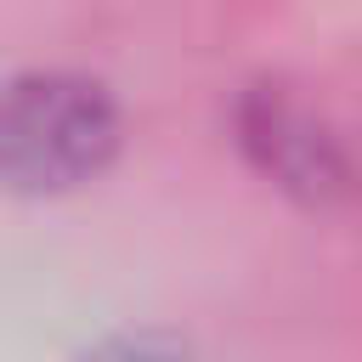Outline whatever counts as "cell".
Listing matches in <instances>:
<instances>
[{
	"label": "cell",
	"instance_id": "cell-2",
	"mask_svg": "<svg viewBox=\"0 0 362 362\" xmlns=\"http://www.w3.org/2000/svg\"><path fill=\"white\" fill-rule=\"evenodd\" d=\"M243 141H249V153H255L283 187L322 192V187L339 181L334 147H328L294 107H283V102H272V96H255V102L243 107Z\"/></svg>",
	"mask_w": 362,
	"mask_h": 362
},
{
	"label": "cell",
	"instance_id": "cell-3",
	"mask_svg": "<svg viewBox=\"0 0 362 362\" xmlns=\"http://www.w3.org/2000/svg\"><path fill=\"white\" fill-rule=\"evenodd\" d=\"M85 362H198V356H192V345H181L170 334H113Z\"/></svg>",
	"mask_w": 362,
	"mask_h": 362
},
{
	"label": "cell",
	"instance_id": "cell-1",
	"mask_svg": "<svg viewBox=\"0 0 362 362\" xmlns=\"http://www.w3.org/2000/svg\"><path fill=\"white\" fill-rule=\"evenodd\" d=\"M119 153V107L85 74H23L0 90V181L68 192Z\"/></svg>",
	"mask_w": 362,
	"mask_h": 362
}]
</instances>
